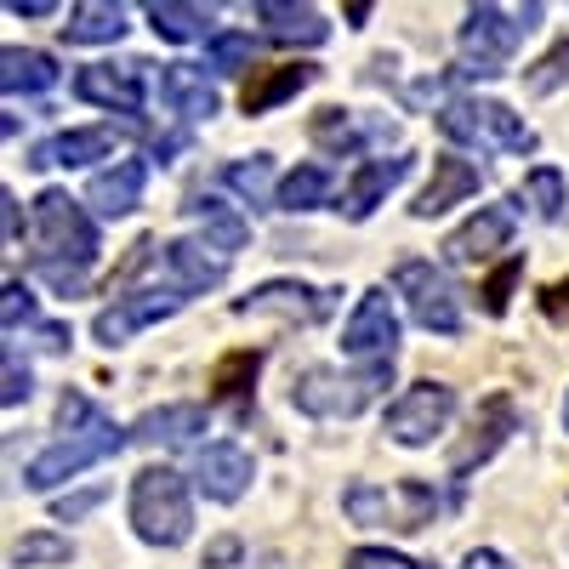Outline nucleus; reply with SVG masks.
Here are the masks:
<instances>
[{"label":"nucleus","mask_w":569,"mask_h":569,"mask_svg":"<svg viewBox=\"0 0 569 569\" xmlns=\"http://www.w3.org/2000/svg\"><path fill=\"white\" fill-rule=\"evenodd\" d=\"M58 427H63V439L52 445V450H40L34 461H29V472H23V485L29 490H52V485H63V479H74V472H86L91 461H103V456H120L126 445H131V433H120V427L91 405L86 393H63V405H58Z\"/></svg>","instance_id":"nucleus-1"},{"label":"nucleus","mask_w":569,"mask_h":569,"mask_svg":"<svg viewBox=\"0 0 569 569\" xmlns=\"http://www.w3.org/2000/svg\"><path fill=\"white\" fill-rule=\"evenodd\" d=\"M382 388H393V359H376V365L348 370V376L313 365V370H302L297 382H291V405H297L302 416L337 421V416H359Z\"/></svg>","instance_id":"nucleus-2"},{"label":"nucleus","mask_w":569,"mask_h":569,"mask_svg":"<svg viewBox=\"0 0 569 569\" xmlns=\"http://www.w3.org/2000/svg\"><path fill=\"white\" fill-rule=\"evenodd\" d=\"M131 525L149 547H177L194 530V507H188V485L171 467H142L131 485Z\"/></svg>","instance_id":"nucleus-3"},{"label":"nucleus","mask_w":569,"mask_h":569,"mask_svg":"<svg viewBox=\"0 0 569 569\" xmlns=\"http://www.w3.org/2000/svg\"><path fill=\"white\" fill-rule=\"evenodd\" d=\"M541 23V7H518V12H501V7H472L467 23H461V58H467V74H501L507 58L525 46V34Z\"/></svg>","instance_id":"nucleus-4"},{"label":"nucleus","mask_w":569,"mask_h":569,"mask_svg":"<svg viewBox=\"0 0 569 569\" xmlns=\"http://www.w3.org/2000/svg\"><path fill=\"white\" fill-rule=\"evenodd\" d=\"M342 512L365 530H427L439 512V490L421 485V479H405L399 490H376V485H348L342 496Z\"/></svg>","instance_id":"nucleus-5"},{"label":"nucleus","mask_w":569,"mask_h":569,"mask_svg":"<svg viewBox=\"0 0 569 569\" xmlns=\"http://www.w3.org/2000/svg\"><path fill=\"white\" fill-rule=\"evenodd\" d=\"M439 126L456 142H490L501 154H536V131L496 98H456L439 109Z\"/></svg>","instance_id":"nucleus-6"},{"label":"nucleus","mask_w":569,"mask_h":569,"mask_svg":"<svg viewBox=\"0 0 569 569\" xmlns=\"http://www.w3.org/2000/svg\"><path fill=\"white\" fill-rule=\"evenodd\" d=\"M34 228L46 240V257L52 262H74V268H91L98 262V228H91V217L80 211V200H69L63 188H46V194L34 200Z\"/></svg>","instance_id":"nucleus-7"},{"label":"nucleus","mask_w":569,"mask_h":569,"mask_svg":"<svg viewBox=\"0 0 569 569\" xmlns=\"http://www.w3.org/2000/svg\"><path fill=\"white\" fill-rule=\"evenodd\" d=\"M393 284H399V297L410 302V319L421 330H439V337H456L461 330V308H456V284L445 279V268L433 262H399L393 268Z\"/></svg>","instance_id":"nucleus-8"},{"label":"nucleus","mask_w":569,"mask_h":569,"mask_svg":"<svg viewBox=\"0 0 569 569\" xmlns=\"http://www.w3.org/2000/svg\"><path fill=\"white\" fill-rule=\"evenodd\" d=\"M450 416H456V393L445 382H416V388H405V399L388 405V439L416 450L433 433H445Z\"/></svg>","instance_id":"nucleus-9"},{"label":"nucleus","mask_w":569,"mask_h":569,"mask_svg":"<svg viewBox=\"0 0 569 569\" xmlns=\"http://www.w3.org/2000/svg\"><path fill=\"white\" fill-rule=\"evenodd\" d=\"M337 297L342 291H313V284H302V279H268L251 297L233 302V313H273L284 325H319L330 308H337Z\"/></svg>","instance_id":"nucleus-10"},{"label":"nucleus","mask_w":569,"mask_h":569,"mask_svg":"<svg viewBox=\"0 0 569 569\" xmlns=\"http://www.w3.org/2000/svg\"><path fill=\"white\" fill-rule=\"evenodd\" d=\"M182 302H188L182 291H131V297H114V308H103L98 319H91V337H98L103 348H120V342L137 337V330L171 319Z\"/></svg>","instance_id":"nucleus-11"},{"label":"nucleus","mask_w":569,"mask_h":569,"mask_svg":"<svg viewBox=\"0 0 569 569\" xmlns=\"http://www.w3.org/2000/svg\"><path fill=\"white\" fill-rule=\"evenodd\" d=\"M507 433H518V410H512L507 393H490V399L479 405V416H472V433H467V439L456 445V456H450V485L461 490L467 472L479 467V461H490V456L507 445Z\"/></svg>","instance_id":"nucleus-12"},{"label":"nucleus","mask_w":569,"mask_h":569,"mask_svg":"<svg viewBox=\"0 0 569 569\" xmlns=\"http://www.w3.org/2000/svg\"><path fill=\"white\" fill-rule=\"evenodd\" d=\"M393 342H399V313H393L388 291H365L342 330V353L376 365V359H393Z\"/></svg>","instance_id":"nucleus-13"},{"label":"nucleus","mask_w":569,"mask_h":569,"mask_svg":"<svg viewBox=\"0 0 569 569\" xmlns=\"http://www.w3.org/2000/svg\"><path fill=\"white\" fill-rule=\"evenodd\" d=\"M142 74H149V63H91L74 74V91L86 103L98 109H114V114H142Z\"/></svg>","instance_id":"nucleus-14"},{"label":"nucleus","mask_w":569,"mask_h":569,"mask_svg":"<svg viewBox=\"0 0 569 569\" xmlns=\"http://www.w3.org/2000/svg\"><path fill=\"white\" fill-rule=\"evenodd\" d=\"M512 240V206H479L450 240H445V257L450 262H485L496 257L501 246Z\"/></svg>","instance_id":"nucleus-15"},{"label":"nucleus","mask_w":569,"mask_h":569,"mask_svg":"<svg viewBox=\"0 0 569 569\" xmlns=\"http://www.w3.org/2000/svg\"><path fill=\"white\" fill-rule=\"evenodd\" d=\"M410 154H393V160H365L359 171H353V182H348V194H342V217L348 222H365L376 206H382L388 194H393V188L410 177Z\"/></svg>","instance_id":"nucleus-16"},{"label":"nucleus","mask_w":569,"mask_h":569,"mask_svg":"<svg viewBox=\"0 0 569 569\" xmlns=\"http://www.w3.org/2000/svg\"><path fill=\"white\" fill-rule=\"evenodd\" d=\"M479 182H485V171L472 166V160H461V154H439L433 160V182L421 188V200L410 206L416 217H445L450 206H461L467 194H479Z\"/></svg>","instance_id":"nucleus-17"},{"label":"nucleus","mask_w":569,"mask_h":569,"mask_svg":"<svg viewBox=\"0 0 569 569\" xmlns=\"http://www.w3.org/2000/svg\"><path fill=\"white\" fill-rule=\"evenodd\" d=\"M194 485L211 501H240L246 485H251V456L240 445H206L200 461H194Z\"/></svg>","instance_id":"nucleus-18"},{"label":"nucleus","mask_w":569,"mask_h":569,"mask_svg":"<svg viewBox=\"0 0 569 569\" xmlns=\"http://www.w3.org/2000/svg\"><path fill=\"white\" fill-rule=\"evenodd\" d=\"M142 182H149V166H142V160H120V166L91 177L86 200H91L98 217H131L142 206Z\"/></svg>","instance_id":"nucleus-19"},{"label":"nucleus","mask_w":569,"mask_h":569,"mask_svg":"<svg viewBox=\"0 0 569 569\" xmlns=\"http://www.w3.org/2000/svg\"><path fill=\"white\" fill-rule=\"evenodd\" d=\"M114 154V126H86V131H58V137H46L40 149L29 154L34 171L46 166H91V160H103Z\"/></svg>","instance_id":"nucleus-20"},{"label":"nucleus","mask_w":569,"mask_h":569,"mask_svg":"<svg viewBox=\"0 0 569 569\" xmlns=\"http://www.w3.org/2000/svg\"><path fill=\"white\" fill-rule=\"evenodd\" d=\"M206 251H211V246H200V240H171V246H166V273H171V291H182V297L217 291L222 273H228V262H217V257H206Z\"/></svg>","instance_id":"nucleus-21"},{"label":"nucleus","mask_w":569,"mask_h":569,"mask_svg":"<svg viewBox=\"0 0 569 569\" xmlns=\"http://www.w3.org/2000/svg\"><path fill=\"white\" fill-rule=\"evenodd\" d=\"M160 98L177 109V114H188V120H211L217 114V86L206 80V69H194V63H166L160 69Z\"/></svg>","instance_id":"nucleus-22"},{"label":"nucleus","mask_w":569,"mask_h":569,"mask_svg":"<svg viewBox=\"0 0 569 569\" xmlns=\"http://www.w3.org/2000/svg\"><path fill=\"white\" fill-rule=\"evenodd\" d=\"M393 137V120H359L348 109H325L313 114V142L330 154H353L359 142H388Z\"/></svg>","instance_id":"nucleus-23"},{"label":"nucleus","mask_w":569,"mask_h":569,"mask_svg":"<svg viewBox=\"0 0 569 569\" xmlns=\"http://www.w3.org/2000/svg\"><path fill=\"white\" fill-rule=\"evenodd\" d=\"M194 433H206V405H166L131 427V445H188Z\"/></svg>","instance_id":"nucleus-24"},{"label":"nucleus","mask_w":569,"mask_h":569,"mask_svg":"<svg viewBox=\"0 0 569 569\" xmlns=\"http://www.w3.org/2000/svg\"><path fill=\"white\" fill-rule=\"evenodd\" d=\"M319 80V69L313 63H279V69H268V74H257L251 86H246V114H268V109H279L284 98H297L302 86H313Z\"/></svg>","instance_id":"nucleus-25"},{"label":"nucleus","mask_w":569,"mask_h":569,"mask_svg":"<svg viewBox=\"0 0 569 569\" xmlns=\"http://www.w3.org/2000/svg\"><path fill=\"white\" fill-rule=\"evenodd\" d=\"M188 217H194L200 228H206V240H211V251H222V257H233V251H246V240H251V222L233 211V206H222L217 194H200L194 206H188Z\"/></svg>","instance_id":"nucleus-26"},{"label":"nucleus","mask_w":569,"mask_h":569,"mask_svg":"<svg viewBox=\"0 0 569 569\" xmlns=\"http://www.w3.org/2000/svg\"><path fill=\"white\" fill-rule=\"evenodd\" d=\"M257 18L268 23V34L273 40H284V46H319L325 34H330V23H325V12H313V7H284V0H262L257 7Z\"/></svg>","instance_id":"nucleus-27"},{"label":"nucleus","mask_w":569,"mask_h":569,"mask_svg":"<svg viewBox=\"0 0 569 569\" xmlns=\"http://www.w3.org/2000/svg\"><path fill=\"white\" fill-rule=\"evenodd\" d=\"M120 34H126V7H114V0H86L63 23V40H74V46H109Z\"/></svg>","instance_id":"nucleus-28"},{"label":"nucleus","mask_w":569,"mask_h":569,"mask_svg":"<svg viewBox=\"0 0 569 569\" xmlns=\"http://www.w3.org/2000/svg\"><path fill=\"white\" fill-rule=\"evenodd\" d=\"M58 80V63L46 52H23V46H7L0 52V86L7 91H46Z\"/></svg>","instance_id":"nucleus-29"},{"label":"nucleus","mask_w":569,"mask_h":569,"mask_svg":"<svg viewBox=\"0 0 569 569\" xmlns=\"http://www.w3.org/2000/svg\"><path fill=\"white\" fill-rule=\"evenodd\" d=\"M154 34L166 40H211V12L206 7H177V0H154L149 7Z\"/></svg>","instance_id":"nucleus-30"},{"label":"nucleus","mask_w":569,"mask_h":569,"mask_svg":"<svg viewBox=\"0 0 569 569\" xmlns=\"http://www.w3.org/2000/svg\"><path fill=\"white\" fill-rule=\"evenodd\" d=\"M257 370H262V353H257V348L228 353V359L211 370V388H217V399H228V405H246V393H251V382H257Z\"/></svg>","instance_id":"nucleus-31"},{"label":"nucleus","mask_w":569,"mask_h":569,"mask_svg":"<svg viewBox=\"0 0 569 569\" xmlns=\"http://www.w3.org/2000/svg\"><path fill=\"white\" fill-rule=\"evenodd\" d=\"M330 200V171L325 166H297L279 188V211H319Z\"/></svg>","instance_id":"nucleus-32"},{"label":"nucleus","mask_w":569,"mask_h":569,"mask_svg":"<svg viewBox=\"0 0 569 569\" xmlns=\"http://www.w3.org/2000/svg\"><path fill=\"white\" fill-rule=\"evenodd\" d=\"M222 182L233 188L240 200H251L257 211H268L273 206V194H268V182H273V160L268 154H251V160H233L228 171H222Z\"/></svg>","instance_id":"nucleus-33"},{"label":"nucleus","mask_w":569,"mask_h":569,"mask_svg":"<svg viewBox=\"0 0 569 569\" xmlns=\"http://www.w3.org/2000/svg\"><path fill=\"white\" fill-rule=\"evenodd\" d=\"M518 200H530L541 222H558V217H563V206H569V194H563V177H558L552 166H536V171L525 177V194H518Z\"/></svg>","instance_id":"nucleus-34"},{"label":"nucleus","mask_w":569,"mask_h":569,"mask_svg":"<svg viewBox=\"0 0 569 569\" xmlns=\"http://www.w3.org/2000/svg\"><path fill=\"white\" fill-rule=\"evenodd\" d=\"M206 58H211L217 74H240V69L251 63V34H240V29H217V34L206 40Z\"/></svg>","instance_id":"nucleus-35"},{"label":"nucleus","mask_w":569,"mask_h":569,"mask_svg":"<svg viewBox=\"0 0 569 569\" xmlns=\"http://www.w3.org/2000/svg\"><path fill=\"white\" fill-rule=\"evenodd\" d=\"M69 558H74V547H69L63 536H46V530H40V536H23V541L12 547V563H18V569H29V563H69Z\"/></svg>","instance_id":"nucleus-36"},{"label":"nucleus","mask_w":569,"mask_h":569,"mask_svg":"<svg viewBox=\"0 0 569 569\" xmlns=\"http://www.w3.org/2000/svg\"><path fill=\"white\" fill-rule=\"evenodd\" d=\"M525 86L536 91V98H547V91H558V86H569V40L563 46H552V52L525 74Z\"/></svg>","instance_id":"nucleus-37"},{"label":"nucleus","mask_w":569,"mask_h":569,"mask_svg":"<svg viewBox=\"0 0 569 569\" xmlns=\"http://www.w3.org/2000/svg\"><path fill=\"white\" fill-rule=\"evenodd\" d=\"M34 273H40L46 284H52L58 297H80V291H86V268H74V262H52V257H40V262H34Z\"/></svg>","instance_id":"nucleus-38"},{"label":"nucleus","mask_w":569,"mask_h":569,"mask_svg":"<svg viewBox=\"0 0 569 569\" xmlns=\"http://www.w3.org/2000/svg\"><path fill=\"white\" fill-rule=\"evenodd\" d=\"M518 273H525V257H512L507 268H496V273H490V284H485V308H490L496 319L507 313V297H512V284H518Z\"/></svg>","instance_id":"nucleus-39"},{"label":"nucleus","mask_w":569,"mask_h":569,"mask_svg":"<svg viewBox=\"0 0 569 569\" xmlns=\"http://www.w3.org/2000/svg\"><path fill=\"white\" fill-rule=\"evenodd\" d=\"M23 319H34V297H29V284L7 279V302H0V325H7V330H18Z\"/></svg>","instance_id":"nucleus-40"},{"label":"nucleus","mask_w":569,"mask_h":569,"mask_svg":"<svg viewBox=\"0 0 569 569\" xmlns=\"http://www.w3.org/2000/svg\"><path fill=\"white\" fill-rule=\"evenodd\" d=\"M34 388H29V365L18 359V348H7V388H0V399L7 405H23Z\"/></svg>","instance_id":"nucleus-41"},{"label":"nucleus","mask_w":569,"mask_h":569,"mask_svg":"<svg viewBox=\"0 0 569 569\" xmlns=\"http://www.w3.org/2000/svg\"><path fill=\"white\" fill-rule=\"evenodd\" d=\"M342 569H410V563L399 552H388V547H359V552H348Z\"/></svg>","instance_id":"nucleus-42"},{"label":"nucleus","mask_w":569,"mask_h":569,"mask_svg":"<svg viewBox=\"0 0 569 569\" xmlns=\"http://www.w3.org/2000/svg\"><path fill=\"white\" fill-rule=\"evenodd\" d=\"M541 313L552 325H569V279H558V284H547V291H541Z\"/></svg>","instance_id":"nucleus-43"},{"label":"nucleus","mask_w":569,"mask_h":569,"mask_svg":"<svg viewBox=\"0 0 569 569\" xmlns=\"http://www.w3.org/2000/svg\"><path fill=\"white\" fill-rule=\"evenodd\" d=\"M98 501H103V490H80V496H63V501H58L52 512H58V518H69V525H74V518H86V512L98 507Z\"/></svg>","instance_id":"nucleus-44"},{"label":"nucleus","mask_w":569,"mask_h":569,"mask_svg":"<svg viewBox=\"0 0 569 569\" xmlns=\"http://www.w3.org/2000/svg\"><path fill=\"white\" fill-rule=\"evenodd\" d=\"M7 12H12V18H52L58 7H52V0H12Z\"/></svg>","instance_id":"nucleus-45"},{"label":"nucleus","mask_w":569,"mask_h":569,"mask_svg":"<svg viewBox=\"0 0 569 569\" xmlns=\"http://www.w3.org/2000/svg\"><path fill=\"white\" fill-rule=\"evenodd\" d=\"M461 569H512L501 552H490V547H479V552H467V563Z\"/></svg>","instance_id":"nucleus-46"},{"label":"nucleus","mask_w":569,"mask_h":569,"mask_svg":"<svg viewBox=\"0 0 569 569\" xmlns=\"http://www.w3.org/2000/svg\"><path fill=\"white\" fill-rule=\"evenodd\" d=\"M0 222H7V240H18V233H23V217H18V200L12 194H0Z\"/></svg>","instance_id":"nucleus-47"},{"label":"nucleus","mask_w":569,"mask_h":569,"mask_svg":"<svg viewBox=\"0 0 569 569\" xmlns=\"http://www.w3.org/2000/svg\"><path fill=\"white\" fill-rule=\"evenodd\" d=\"M233 558H240V541L228 536V541H217V547L206 552V569H217V563H233Z\"/></svg>","instance_id":"nucleus-48"},{"label":"nucleus","mask_w":569,"mask_h":569,"mask_svg":"<svg viewBox=\"0 0 569 569\" xmlns=\"http://www.w3.org/2000/svg\"><path fill=\"white\" fill-rule=\"evenodd\" d=\"M563 427H569V399H563Z\"/></svg>","instance_id":"nucleus-49"},{"label":"nucleus","mask_w":569,"mask_h":569,"mask_svg":"<svg viewBox=\"0 0 569 569\" xmlns=\"http://www.w3.org/2000/svg\"><path fill=\"white\" fill-rule=\"evenodd\" d=\"M416 569H433V563H416Z\"/></svg>","instance_id":"nucleus-50"}]
</instances>
